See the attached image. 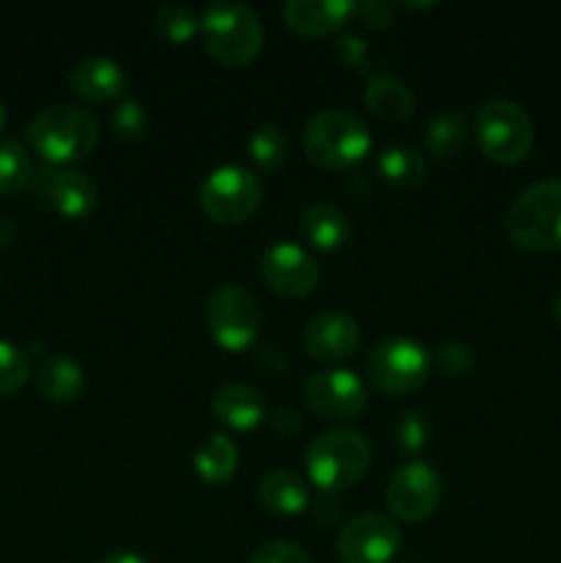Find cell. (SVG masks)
Here are the masks:
<instances>
[{"mask_svg":"<svg viewBox=\"0 0 561 563\" xmlns=\"http://www.w3.org/2000/svg\"><path fill=\"white\" fill-rule=\"evenodd\" d=\"M25 137L28 146L50 165H66L86 159L97 148L99 124L77 104H53L28 121Z\"/></svg>","mask_w":561,"mask_h":563,"instance_id":"obj_1","label":"cell"},{"mask_svg":"<svg viewBox=\"0 0 561 563\" xmlns=\"http://www.w3.org/2000/svg\"><path fill=\"white\" fill-rule=\"evenodd\" d=\"M204 47L218 64L245 66L262 53L264 27L256 11L237 0H215L204 9L201 25Z\"/></svg>","mask_w":561,"mask_h":563,"instance_id":"obj_2","label":"cell"},{"mask_svg":"<svg viewBox=\"0 0 561 563\" xmlns=\"http://www.w3.org/2000/svg\"><path fill=\"white\" fill-rule=\"evenodd\" d=\"M372 462V443L355 429H330L311 440L306 451L308 478L322 493H341L361 482Z\"/></svg>","mask_w":561,"mask_h":563,"instance_id":"obj_3","label":"cell"},{"mask_svg":"<svg viewBox=\"0 0 561 563\" xmlns=\"http://www.w3.org/2000/svg\"><path fill=\"white\" fill-rule=\"evenodd\" d=\"M302 148L308 159L328 170L350 168L361 163L372 148L369 126L355 113L341 108L319 110L311 115L302 132Z\"/></svg>","mask_w":561,"mask_h":563,"instance_id":"obj_4","label":"cell"},{"mask_svg":"<svg viewBox=\"0 0 561 563\" xmlns=\"http://www.w3.org/2000/svg\"><path fill=\"white\" fill-rule=\"evenodd\" d=\"M506 234L528 251L561 247V179H542L517 192L506 212Z\"/></svg>","mask_w":561,"mask_h":563,"instance_id":"obj_5","label":"cell"},{"mask_svg":"<svg viewBox=\"0 0 561 563\" xmlns=\"http://www.w3.org/2000/svg\"><path fill=\"white\" fill-rule=\"evenodd\" d=\"M479 148L495 163H520L534 146V121L522 104L512 99H490L473 115Z\"/></svg>","mask_w":561,"mask_h":563,"instance_id":"obj_6","label":"cell"},{"mask_svg":"<svg viewBox=\"0 0 561 563\" xmlns=\"http://www.w3.org/2000/svg\"><path fill=\"white\" fill-rule=\"evenodd\" d=\"M432 357L421 341L410 335H391L380 341L366 361V377L380 394L405 396L427 383Z\"/></svg>","mask_w":561,"mask_h":563,"instance_id":"obj_7","label":"cell"},{"mask_svg":"<svg viewBox=\"0 0 561 563\" xmlns=\"http://www.w3.org/2000/svg\"><path fill=\"white\" fill-rule=\"evenodd\" d=\"M262 203V179L245 165H220L209 170L198 190V207L215 223L234 225L251 218Z\"/></svg>","mask_w":561,"mask_h":563,"instance_id":"obj_8","label":"cell"},{"mask_svg":"<svg viewBox=\"0 0 561 563\" xmlns=\"http://www.w3.org/2000/svg\"><path fill=\"white\" fill-rule=\"evenodd\" d=\"M207 328L223 350H248L262 330L258 300L237 284H223L207 300Z\"/></svg>","mask_w":561,"mask_h":563,"instance_id":"obj_9","label":"cell"},{"mask_svg":"<svg viewBox=\"0 0 561 563\" xmlns=\"http://www.w3.org/2000/svg\"><path fill=\"white\" fill-rule=\"evenodd\" d=\"M302 401L314 416L324 421H350L366 410L369 390L355 372L324 368V372H314L302 383Z\"/></svg>","mask_w":561,"mask_h":563,"instance_id":"obj_10","label":"cell"},{"mask_svg":"<svg viewBox=\"0 0 561 563\" xmlns=\"http://www.w3.org/2000/svg\"><path fill=\"white\" fill-rule=\"evenodd\" d=\"M443 478L427 462H405L385 484V504L391 515L405 522H421L440 506Z\"/></svg>","mask_w":561,"mask_h":563,"instance_id":"obj_11","label":"cell"},{"mask_svg":"<svg viewBox=\"0 0 561 563\" xmlns=\"http://www.w3.org/2000/svg\"><path fill=\"white\" fill-rule=\"evenodd\" d=\"M402 548V531L391 517L377 515V511H366L358 515L341 528L339 542V559L344 563H388L399 553Z\"/></svg>","mask_w":561,"mask_h":563,"instance_id":"obj_12","label":"cell"},{"mask_svg":"<svg viewBox=\"0 0 561 563\" xmlns=\"http://www.w3.org/2000/svg\"><path fill=\"white\" fill-rule=\"evenodd\" d=\"M262 280L280 297H308L319 284V264L314 262L311 253L297 242H275L262 253L258 262Z\"/></svg>","mask_w":561,"mask_h":563,"instance_id":"obj_13","label":"cell"},{"mask_svg":"<svg viewBox=\"0 0 561 563\" xmlns=\"http://www.w3.org/2000/svg\"><path fill=\"white\" fill-rule=\"evenodd\" d=\"M33 181H36V196L44 198L64 218L80 220L97 209V185L80 170L64 168V165H44L38 168V174H33Z\"/></svg>","mask_w":561,"mask_h":563,"instance_id":"obj_14","label":"cell"},{"mask_svg":"<svg viewBox=\"0 0 561 563\" xmlns=\"http://www.w3.org/2000/svg\"><path fill=\"white\" fill-rule=\"evenodd\" d=\"M361 344V328L350 313L324 311L314 317L302 330V346L311 357L336 363L350 357Z\"/></svg>","mask_w":561,"mask_h":563,"instance_id":"obj_15","label":"cell"},{"mask_svg":"<svg viewBox=\"0 0 561 563\" xmlns=\"http://www.w3.org/2000/svg\"><path fill=\"white\" fill-rule=\"evenodd\" d=\"M212 412L223 427L251 432L267 421V399L258 388L245 383H226L215 390Z\"/></svg>","mask_w":561,"mask_h":563,"instance_id":"obj_16","label":"cell"},{"mask_svg":"<svg viewBox=\"0 0 561 563\" xmlns=\"http://www.w3.org/2000/svg\"><path fill=\"white\" fill-rule=\"evenodd\" d=\"M280 14L295 33L328 36L339 31L350 16H355V3L352 0H286Z\"/></svg>","mask_w":561,"mask_h":563,"instance_id":"obj_17","label":"cell"},{"mask_svg":"<svg viewBox=\"0 0 561 563\" xmlns=\"http://www.w3.org/2000/svg\"><path fill=\"white\" fill-rule=\"evenodd\" d=\"M72 91L88 102H110L127 91V71L119 60L91 55L77 60L69 75Z\"/></svg>","mask_w":561,"mask_h":563,"instance_id":"obj_18","label":"cell"},{"mask_svg":"<svg viewBox=\"0 0 561 563\" xmlns=\"http://www.w3.org/2000/svg\"><path fill=\"white\" fill-rule=\"evenodd\" d=\"M33 385L42 399L53 401V405H69V401L80 399V394L86 390V372L72 357L50 355L33 372Z\"/></svg>","mask_w":561,"mask_h":563,"instance_id":"obj_19","label":"cell"},{"mask_svg":"<svg viewBox=\"0 0 561 563\" xmlns=\"http://www.w3.org/2000/svg\"><path fill=\"white\" fill-rule=\"evenodd\" d=\"M258 504L273 515H300L311 500L308 482L297 471L289 467H275L258 482Z\"/></svg>","mask_w":561,"mask_h":563,"instance_id":"obj_20","label":"cell"},{"mask_svg":"<svg viewBox=\"0 0 561 563\" xmlns=\"http://www.w3.org/2000/svg\"><path fill=\"white\" fill-rule=\"evenodd\" d=\"M300 231L319 251H336L350 240V218L333 203H314L300 214Z\"/></svg>","mask_w":561,"mask_h":563,"instance_id":"obj_21","label":"cell"},{"mask_svg":"<svg viewBox=\"0 0 561 563\" xmlns=\"http://www.w3.org/2000/svg\"><path fill=\"white\" fill-rule=\"evenodd\" d=\"M363 104L372 110L374 115L385 121H402L413 113V97L410 88L402 80L391 75H372L369 77L366 88H363Z\"/></svg>","mask_w":561,"mask_h":563,"instance_id":"obj_22","label":"cell"},{"mask_svg":"<svg viewBox=\"0 0 561 563\" xmlns=\"http://www.w3.org/2000/svg\"><path fill=\"white\" fill-rule=\"evenodd\" d=\"M237 462H240V451H237L234 440L220 432L209 434L193 456V467L207 484L229 482L237 471Z\"/></svg>","mask_w":561,"mask_h":563,"instance_id":"obj_23","label":"cell"},{"mask_svg":"<svg viewBox=\"0 0 561 563\" xmlns=\"http://www.w3.org/2000/svg\"><path fill=\"white\" fill-rule=\"evenodd\" d=\"M427 152L435 159H454L465 148L468 141V119L460 108L438 113L427 124Z\"/></svg>","mask_w":561,"mask_h":563,"instance_id":"obj_24","label":"cell"},{"mask_svg":"<svg viewBox=\"0 0 561 563\" xmlns=\"http://www.w3.org/2000/svg\"><path fill=\"white\" fill-rule=\"evenodd\" d=\"M377 174L388 185L410 190V187H418L427 179V163L410 146H385L377 157Z\"/></svg>","mask_w":561,"mask_h":563,"instance_id":"obj_25","label":"cell"},{"mask_svg":"<svg viewBox=\"0 0 561 563\" xmlns=\"http://www.w3.org/2000/svg\"><path fill=\"white\" fill-rule=\"evenodd\" d=\"M33 179V163L28 148L16 137H3L0 141V192L14 196L25 190L28 181Z\"/></svg>","mask_w":561,"mask_h":563,"instance_id":"obj_26","label":"cell"},{"mask_svg":"<svg viewBox=\"0 0 561 563\" xmlns=\"http://www.w3.org/2000/svg\"><path fill=\"white\" fill-rule=\"evenodd\" d=\"M201 16L187 3H165L154 14V31L168 44H187L196 36Z\"/></svg>","mask_w":561,"mask_h":563,"instance_id":"obj_27","label":"cell"},{"mask_svg":"<svg viewBox=\"0 0 561 563\" xmlns=\"http://www.w3.org/2000/svg\"><path fill=\"white\" fill-rule=\"evenodd\" d=\"M286 135L275 124H258L248 141V154L262 170H278L286 159Z\"/></svg>","mask_w":561,"mask_h":563,"instance_id":"obj_28","label":"cell"},{"mask_svg":"<svg viewBox=\"0 0 561 563\" xmlns=\"http://www.w3.org/2000/svg\"><path fill=\"white\" fill-rule=\"evenodd\" d=\"M110 126H113V135L119 137V141H127V143L141 141L148 130L146 110H143V104L138 102V99L132 97L121 99V102L116 104L113 115H110Z\"/></svg>","mask_w":561,"mask_h":563,"instance_id":"obj_29","label":"cell"},{"mask_svg":"<svg viewBox=\"0 0 561 563\" xmlns=\"http://www.w3.org/2000/svg\"><path fill=\"white\" fill-rule=\"evenodd\" d=\"M31 377V363L20 346L0 339V396H11Z\"/></svg>","mask_w":561,"mask_h":563,"instance_id":"obj_30","label":"cell"},{"mask_svg":"<svg viewBox=\"0 0 561 563\" xmlns=\"http://www.w3.org/2000/svg\"><path fill=\"white\" fill-rule=\"evenodd\" d=\"M476 363V352L465 341H446L435 350L432 366L438 368L443 377H465Z\"/></svg>","mask_w":561,"mask_h":563,"instance_id":"obj_31","label":"cell"},{"mask_svg":"<svg viewBox=\"0 0 561 563\" xmlns=\"http://www.w3.org/2000/svg\"><path fill=\"white\" fill-rule=\"evenodd\" d=\"M394 438L402 451L416 454L429 440V421L421 410H405L394 423Z\"/></svg>","mask_w":561,"mask_h":563,"instance_id":"obj_32","label":"cell"},{"mask_svg":"<svg viewBox=\"0 0 561 563\" xmlns=\"http://www.w3.org/2000/svg\"><path fill=\"white\" fill-rule=\"evenodd\" d=\"M248 563H311V559L300 544L289 542V539H270L253 550Z\"/></svg>","mask_w":561,"mask_h":563,"instance_id":"obj_33","label":"cell"},{"mask_svg":"<svg viewBox=\"0 0 561 563\" xmlns=\"http://www.w3.org/2000/svg\"><path fill=\"white\" fill-rule=\"evenodd\" d=\"M336 55L344 66H352V69L369 71L372 69V55H369V44L363 42L355 33H344V36L336 38Z\"/></svg>","mask_w":561,"mask_h":563,"instance_id":"obj_34","label":"cell"},{"mask_svg":"<svg viewBox=\"0 0 561 563\" xmlns=\"http://www.w3.org/2000/svg\"><path fill=\"white\" fill-rule=\"evenodd\" d=\"M355 16L366 27H385L394 22V9L383 0H366V3H355Z\"/></svg>","mask_w":561,"mask_h":563,"instance_id":"obj_35","label":"cell"},{"mask_svg":"<svg viewBox=\"0 0 561 563\" xmlns=\"http://www.w3.org/2000/svg\"><path fill=\"white\" fill-rule=\"evenodd\" d=\"M270 423H273L275 432L286 434V438L300 429V418H297V412L292 410V407H280V410H275L273 418H270Z\"/></svg>","mask_w":561,"mask_h":563,"instance_id":"obj_36","label":"cell"},{"mask_svg":"<svg viewBox=\"0 0 561 563\" xmlns=\"http://www.w3.org/2000/svg\"><path fill=\"white\" fill-rule=\"evenodd\" d=\"M256 361H258V366L270 374H275L278 368H284V363H286L284 352L275 350V346H264V350L256 355Z\"/></svg>","mask_w":561,"mask_h":563,"instance_id":"obj_37","label":"cell"},{"mask_svg":"<svg viewBox=\"0 0 561 563\" xmlns=\"http://www.w3.org/2000/svg\"><path fill=\"white\" fill-rule=\"evenodd\" d=\"M14 234H16L14 223H11L9 218H3V214H0V247H9L11 240H14Z\"/></svg>","mask_w":561,"mask_h":563,"instance_id":"obj_38","label":"cell"},{"mask_svg":"<svg viewBox=\"0 0 561 563\" xmlns=\"http://www.w3.org/2000/svg\"><path fill=\"white\" fill-rule=\"evenodd\" d=\"M99 563H146V561L135 553H110V555H105Z\"/></svg>","mask_w":561,"mask_h":563,"instance_id":"obj_39","label":"cell"},{"mask_svg":"<svg viewBox=\"0 0 561 563\" xmlns=\"http://www.w3.org/2000/svg\"><path fill=\"white\" fill-rule=\"evenodd\" d=\"M553 311H556V317H559V322H561V289L556 291V297H553Z\"/></svg>","mask_w":561,"mask_h":563,"instance_id":"obj_40","label":"cell"},{"mask_svg":"<svg viewBox=\"0 0 561 563\" xmlns=\"http://www.w3.org/2000/svg\"><path fill=\"white\" fill-rule=\"evenodd\" d=\"M402 9H432L435 3H399Z\"/></svg>","mask_w":561,"mask_h":563,"instance_id":"obj_41","label":"cell"},{"mask_svg":"<svg viewBox=\"0 0 561 563\" xmlns=\"http://www.w3.org/2000/svg\"><path fill=\"white\" fill-rule=\"evenodd\" d=\"M6 119H9V115H6V104L0 102V132H3V126H6Z\"/></svg>","mask_w":561,"mask_h":563,"instance_id":"obj_42","label":"cell"}]
</instances>
